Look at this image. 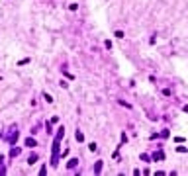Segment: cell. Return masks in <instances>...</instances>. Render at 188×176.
Masks as SVG:
<instances>
[{
  "instance_id": "1",
  "label": "cell",
  "mask_w": 188,
  "mask_h": 176,
  "mask_svg": "<svg viewBox=\"0 0 188 176\" xmlns=\"http://www.w3.org/2000/svg\"><path fill=\"white\" fill-rule=\"evenodd\" d=\"M65 135V129L59 127L57 129V135H55V141H53V154H51V166H57L59 164V151H61V139Z\"/></svg>"
},
{
  "instance_id": "8",
  "label": "cell",
  "mask_w": 188,
  "mask_h": 176,
  "mask_svg": "<svg viewBox=\"0 0 188 176\" xmlns=\"http://www.w3.org/2000/svg\"><path fill=\"white\" fill-rule=\"evenodd\" d=\"M100 170H102V161H98V162H96V164H94V172H96V174H98V172H100Z\"/></svg>"
},
{
  "instance_id": "10",
  "label": "cell",
  "mask_w": 188,
  "mask_h": 176,
  "mask_svg": "<svg viewBox=\"0 0 188 176\" xmlns=\"http://www.w3.org/2000/svg\"><path fill=\"white\" fill-rule=\"evenodd\" d=\"M43 98H45V100H47V104H51V102H53V98H51V96H49V94H47V92H45V94H43Z\"/></svg>"
},
{
  "instance_id": "5",
  "label": "cell",
  "mask_w": 188,
  "mask_h": 176,
  "mask_svg": "<svg viewBox=\"0 0 188 176\" xmlns=\"http://www.w3.org/2000/svg\"><path fill=\"white\" fill-rule=\"evenodd\" d=\"M37 143H35V139L34 137H28V139H26V147H35Z\"/></svg>"
},
{
  "instance_id": "7",
  "label": "cell",
  "mask_w": 188,
  "mask_h": 176,
  "mask_svg": "<svg viewBox=\"0 0 188 176\" xmlns=\"http://www.w3.org/2000/svg\"><path fill=\"white\" fill-rule=\"evenodd\" d=\"M35 161H37V154H35V153H31L30 157H28V164H34Z\"/></svg>"
},
{
  "instance_id": "4",
  "label": "cell",
  "mask_w": 188,
  "mask_h": 176,
  "mask_svg": "<svg viewBox=\"0 0 188 176\" xmlns=\"http://www.w3.org/2000/svg\"><path fill=\"white\" fill-rule=\"evenodd\" d=\"M153 158H155V161H163V158H165L163 151H157V153H153Z\"/></svg>"
},
{
  "instance_id": "3",
  "label": "cell",
  "mask_w": 188,
  "mask_h": 176,
  "mask_svg": "<svg viewBox=\"0 0 188 176\" xmlns=\"http://www.w3.org/2000/svg\"><path fill=\"white\" fill-rule=\"evenodd\" d=\"M20 153H22V149H20V147H14V145H12V149H10V157H12V158H16Z\"/></svg>"
},
{
  "instance_id": "9",
  "label": "cell",
  "mask_w": 188,
  "mask_h": 176,
  "mask_svg": "<svg viewBox=\"0 0 188 176\" xmlns=\"http://www.w3.org/2000/svg\"><path fill=\"white\" fill-rule=\"evenodd\" d=\"M74 137H77V141H78V143H80V141H84V135H82L80 131H77V135H74Z\"/></svg>"
},
{
  "instance_id": "2",
  "label": "cell",
  "mask_w": 188,
  "mask_h": 176,
  "mask_svg": "<svg viewBox=\"0 0 188 176\" xmlns=\"http://www.w3.org/2000/svg\"><path fill=\"white\" fill-rule=\"evenodd\" d=\"M6 141L10 145H16V141H18V127H10V133L6 135Z\"/></svg>"
},
{
  "instance_id": "6",
  "label": "cell",
  "mask_w": 188,
  "mask_h": 176,
  "mask_svg": "<svg viewBox=\"0 0 188 176\" xmlns=\"http://www.w3.org/2000/svg\"><path fill=\"white\" fill-rule=\"evenodd\" d=\"M77 164H78V158H71V161L67 162V166H69V168H74Z\"/></svg>"
}]
</instances>
